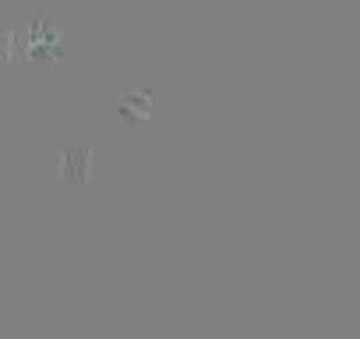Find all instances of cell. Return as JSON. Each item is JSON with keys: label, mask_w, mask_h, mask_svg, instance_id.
I'll use <instances>...</instances> for the list:
<instances>
[{"label": "cell", "mask_w": 360, "mask_h": 339, "mask_svg": "<svg viewBox=\"0 0 360 339\" xmlns=\"http://www.w3.org/2000/svg\"><path fill=\"white\" fill-rule=\"evenodd\" d=\"M25 53L32 57H50V53H60V32L43 22V18H29L25 25Z\"/></svg>", "instance_id": "1"}, {"label": "cell", "mask_w": 360, "mask_h": 339, "mask_svg": "<svg viewBox=\"0 0 360 339\" xmlns=\"http://www.w3.org/2000/svg\"><path fill=\"white\" fill-rule=\"evenodd\" d=\"M117 113L124 120H145L152 113V89H124L117 96Z\"/></svg>", "instance_id": "3"}, {"label": "cell", "mask_w": 360, "mask_h": 339, "mask_svg": "<svg viewBox=\"0 0 360 339\" xmlns=\"http://www.w3.org/2000/svg\"><path fill=\"white\" fill-rule=\"evenodd\" d=\"M92 162H96V152L85 148V145H68V148H60V155H57L60 177L71 181V184H78V181H85V177L92 174Z\"/></svg>", "instance_id": "2"}]
</instances>
